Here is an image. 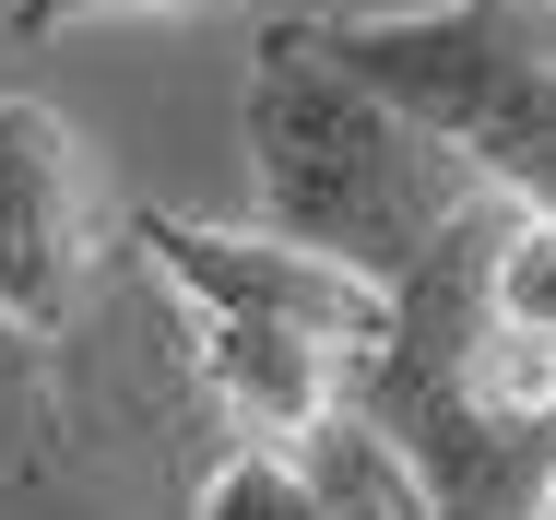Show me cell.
<instances>
[{"label":"cell","mask_w":556,"mask_h":520,"mask_svg":"<svg viewBox=\"0 0 556 520\" xmlns=\"http://www.w3.org/2000/svg\"><path fill=\"white\" fill-rule=\"evenodd\" d=\"M96 284V166L72 118L36 96H0V308L24 331H72Z\"/></svg>","instance_id":"4"},{"label":"cell","mask_w":556,"mask_h":520,"mask_svg":"<svg viewBox=\"0 0 556 520\" xmlns=\"http://www.w3.org/2000/svg\"><path fill=\"white\" fill-rule=\"evenodd\" d=\"M72 403H60V343L0 308V461H60Z\"/></svg>","instance_id":"7"},{"label":"cell","mask_w":556,"mask_h":520,"mask_svg":"<svg viewBox=\"0 0 556 520\" xmlns=\"http://www.w3.org/2000/svg\"><path fill=\"white\" fill-rule=\"evenodd\" d=\"M249 178H261V225L332 249L355 272H379L391 296L439 261L485 202H509L450 130H427L391 84H367L332 48V12H285L249 48Z\"/></svg>","instance_id":"1"},{"label":"cell","mask_w":556,"mask_h":520,"mask_svg":"<svg viewBox=\"0 0 556 520\" xmlns=\"http://www.w3.org/2000/svg\"><path fill=\"white\" fill-rule=\"evenodd\" d=\"M142 12H202V0H0V36L48 48V36H84V24H142Z\"/></svg>","instance_id":"8"},{"label":"cell","mask_w":556,"mask_h":520,"mask_svg":"<svg viewBox=\"0 0 556 520\" xmlns=\"http://www.w3.org/2000/svg\"><path fill=\"white\" fill-rule=\"evenodd\" d=\"M332 48L450 130L509 202L556 213V0H415L332 12Z\"/></svg>","instance_id":"2"},{"label":"cell","mask_w":556,"mask_h":520,"mask_svg":"<svg viewBox=\"0 0 556 520\" xmlns=\"http://www.w3.org/2000/svg\"><path fill=\"white\" fill-rule=\"evenodd\" d=\"M130 249L142 272L178 296V308H225V319H273V331H308L332 355H379L403 296L379 272H355L332 249L285 237V225H202V213H130Z\"/></svg>","instance_id":"3"},{"label":"cell","mask_w":556,"mask_h":520,"mask_svg":"<svg viewBox=\"0 0 556 520\" xmlns=\"http://www.w3.org/2000/svg\"><path fill=\"white\" fill-rule=\"evenodd\" d=\"M473 284H485V319L545 331V343H556V213H545V202H509L497 225H485Z\"/></svg>","instance_id":"6"},{"label":"cell","mask_w":556,"mask_h":520,"mask_svg":"<svg viewBox=\"0 0 556 520\" xmlns=\"http://www.w3.org/2000/svg\"><path fill=\"white\" fill-rule=\"evenodd\" d=\"M190 391H202L237 437H320V426H343V403H355V355L308 343V331H273V319L190 308Z\"/></svg>","instance_id":"5"},{"label":"cell","mask_w":556,"mask_h":520,"mask_svg":"<svg viewBox=\"0 0 556 520\" xmlns=\"http://www.w3.org/2000/svg\"><path fill=\"white\" fill-rule=\"evenodd\" d=\"M533 520H556V473H545V497H533Z\"/></svg>","instance_id":"9"}]
</instances>
